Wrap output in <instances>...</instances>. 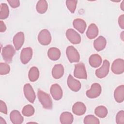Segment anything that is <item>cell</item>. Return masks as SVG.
I'll list each match as a JSON object with an SVG mask.
<instances>
[{"mask_svg": "<svg viewBox=\"0 0 124 124\" xmlns=\"http://www.w3.org/2000/svg\"><path fill=\"white\" fill-rule=\"evenodd\" d=\"M37 97L44 108L46 109L52 108V101L49 94L40 89L37 91Z\"/></svg>", "mask_w": 124, "mask_h": 124, "instance_id": "cell-1", "label": "cell"}, {"mask_svg": "<svg viewBox=\"0 0 124 124\" xmlns=\"http://www.w3.org/2000/svg\"><path fill=\"white\" fill-rule=\"evenodd\" d=\"M15 52V49L13 46L11 45L5 46L3 47L1 52V55L3 60L6 62L10 63L12 61V59Z\"/></svg>", "mask_w": 124, "mask_h": 124, "instance_id": "cell-2", "label": "cell"}, {"mask_svg": "<svg viewBox=\"0 0 124 124\" xmlns=\"http://www.w3.org/2000/svg\"><path fill=\"white\" fill-rule=\"evenodd\" d=\"M67 58L70 63L79 62L80 55L78 50L72 46H68L66 50Z\"/></svg>", "mask_w": 124, "mask_h": 124, "instance_id": "cell-3", "label": "cell"}, {"mask_svg": "<svg viewBox=\"0 0 124 124\" xmlns=\"http://www.w3.org/2000/svg\"><path fill=\"white\" fill-rule=\"evenodd\" d=\"M74 76L75 78L79 79H87V72L83 63L79 62L75 64Z\"/></svg>", "mask_w": 124, "mask_h": 124, "instance_id": "cell-4", "label": "cell"}, {"mask_svg": "<svg viewBox=\"0 0 124 124\" xmlns=\"http://www.w3.org/2000/svg\"><path fill=\"white\" fill-rule=\"evenodd\" d=\"M38 40L42 45H48L51 41V36L50 32L47 29L41 30L38 34Z\"/></svg>", "mask_w": 124, "mask_h": 124, "instance_id": "cell-5", "label": "cell"}, {"mask_svg": "<svg viewBox=\"0 0 124 124\" xmlns=\"http://www.w3.org/2000/svg\"><path fill=\"white\" fill-rule=\"evenodd\" d=\"M102 92L101 85L98 83H94L91 85V89L87 90L86 93L87 96L91 99L98 97Z\"/></svg>", "mask_w": 124, "mask_h": 124, "instance_id": "cell-6", "label": "cell"}, {"mask_svg": "<svg viewBox=\"0 0 124 124\" xmlns=\"http://www.w3.org/2000/svg\"><path fill=\"white\" fill-rule=\"evenodd\" d=\"M110 63L107 60H105L101 67L95 70V75L99 78H103L106 77L109 72Z\"/></svg>", "mask_w": 124, "mask_h": 124, "instance_id": "cell-7", "label": "cell"}, {"mask_svg": "<svg viewBox=\"0 0 124 124\" xmlns=\"http://www.w3.org/2000/svg\"><path fill=\"white\" fill-rule=\"evenodd\" d=\"M66 36L73 44H78L81 42V37L79 33L73 29H69L66 31Z\"/></svg>", "mask_w": 124, "mask_h": 124, "instance_id": "cell-8", "label": "cell"}, {"mask_svg": "<svg viewBox=\"0 0 124 124\" xmlns=\"http://www.w3.org/2000/svg\"><path fill=\"white\" fill-rule=\"evenodd\" d=\"M112 72L116 75L122 74L124 72V60L122 59L115 60L111 65Z\"/></svg>", "mask_w": 124, "mask_h": 124, "instance_id": "cell-9", "label": "cell"}, {"mask_svg": "<svg viewBox=\"0 0 124 124\" xmlns=\"http://www.w3.org/2000/svg\"><path fill=\"white\" fill-rule=\"evenodd\" d=\"M23 92L26 99L30 103H33L36 98V95L30 83H26L24 85Z\"/></svg>", "mask_w": 124, "mask_h": 124, "instance_id": "cell-10", "label": "cell"}, {"mask_svg": "<svg viewBox=\"0 0 124 124\" xmlns=\"http://www.w3.org/2000/svg\"><path fill=\"white\" fill-rule=\"evenodd\" d=\"M32 49L30 47H25L22 49L20 53V60L21 62L26 64L31 60L32 56Z\"/></svg>", "mask_w": 124, "mask_h": 124, "instance_id": "cell-11", "label": "cell"}, {"mask_svg": "<svg viewBox=\"0 0 124 124\" xmlns=\"http://www.w3.org/2000/svg\"><path fill=\"white\" fill-rule=\"evenodd\" d=\"M67 85L69 88L73 92H78L80 90L81 84L80 81L73 78L71 75H69L67 78Z\"/></svg>", "mask_w": 124, "mask_h": 124, "instance_id": "cell-12", "label": "cell"}, {"mask_svg": "<svg viewBox=\"0 0 124 124\" xmlns=\"http://www.w3.org/2000/svg\"><path fill=\"white\" fill-rule=\"evenodd\" d=\"M50 93L53 99L55 100H59L62 97V90L58 84L55 83L51 85L50 89Z\"/></svg>", "mask_w": 124, "mask_h": 124, "instance_id": "cell-13", "label": "cell"}, {"mask_svg": "<svg viewBox=\"0 0 124 124\" xmlns=\"http://www.w3.org/2000/svg\"><path fill=\"white\" fill-rule=\"evenodd\" d=\"M25 40L24 34L23 32H17L13 37V41L16 50H19L23 46Z\"/></svg>", "mask_w": 124, "mask_h": 124, "instance_id": "cell-14", "label": "cell"}, {"mask_svg": "<svg viewBox=\"0 0 124 124\" xmlns=\"http://www.w3.org/2000/svg\"><path fill=\"white\" fill-rule=\"evenodd\" d=\"M86 111V106L81 102H77L72 106V111L76 115H82L84 114Z\"/></svg>", "mask_w": 124, "mask_h": 124, "instance_id": "cell-15", "label": "cell"}, {"mask_svg": "<svg viewBox=\"0 0 124 124\" xmlns=\"http://www.w3.org/2000/svg\"><path fill=\"white\" fill-rule=\"evenodd\" d=\"M10 119L13 124H21L24 121L23 117L17 110H13L11 112Z\"/></svg>", "mask_w": 124, "mask_h": 124, "instance_id": "cell-16", "label": "cell"}, {"mask_svg": "<svg viewBox=\"0 0 124 124\" xmlns=\"http://www.w3.org/2000/svg\"><path fill=\"white\" fill-rule=\"evenodd\" d=\"M73 26L78 31L81 33H83L86 29V22L81 18H76L73 21Z\"/></svg>", "mask_w": 124, "mask_h": 124, "instance_id": "cell-17", "label": "cell"}, {"mask_svg": "<svg viewBox=\"0 0 124 124\" xmlns=\"http://www.w3.org/2000/svg\"><path fill=\"white\" fill-rule=\"evenodd\" d=\"M114 97L115 101L119 103H122L124 100V85H121L117 87L114 92Z\"/></svg>", "mask_w": 124, "mask_h": 124, "instance_id": "cell-18", "label": "cell"}, {"mask_svg": "<svg viewBox=\"0 0 124 124\" xmlns=\"http://www.w3.org/2000/svg\"><path fill=\"white\" fill-rule=\"evenodd\" d=\"M64 72L63 65L61 64H57L54 66L52 70V75L55 79H59L62 78Z\"/></svg>", "mask_w": 124, "mask_h": 124, "instance_id": "cell-19", "label": "cell"}, {"mask_svg": "<svg viewBox=\"0 0 124 124\" xmlns=\"http://www.w3.org/2000/svg\"><path fill=\"white\" fill-rule=\"evenodd\" d=\"M106 44V39L102 36H99L93 42L94 47L97 51H100L103 50L105 48Z\"/></svg>", "mask_w": 124, "mask_h": 124, "instance_id": "cell-20", "label": "cell"}, {"mask_svg": "<svg viewBox=\"0 0 124 124\" xmlns=\"http://www.w3.org/2000/svg\"><path fill=\"white\" fill-rule=\"evenodd\" d=\"M98 29L97 26L94 23L91 24L86 31V36L90 39L96 38L98 35Z\"/></svg>", "mask_w": 124, "mask_h": 124, "instance_id": "cell-21", "label": "cell"}, {"mask_svg": "<svg viewBox=\"0 0 124 124\" xmlns=\"http://www.w3.org/2000/svg\"><path fill=\"white\" fill-rule=\"evenodd\" d=\"M60 120L62 124H71L73 122L74 116L69 112H63L60 115Z\"/></svg>", "mask_w": 124, "mask_h": 124, "instance_id": "cell-22", "label": "cell"}, {"mask_svg": "<svg viewBox=\"0 0 124 124\" xmlns=\"http://www.w3.org/2000/svg\"><path fill=\"white\" fill-rule=\"evenodd\" d=\"M102 59L100 55L97 54L92 55L89 59V63L90 65L94 68L99 67L102 63Z\"/></svg>", "mask_w": 124, "mask_h": 124, "instance_id": "cell-23", "label": "cell"}, {"mask_svg": "<svg viewBox=\"0 0 124 124\" xmlns=\"http://www.w3.org/2000/svg\"><path fill=\"white\" fill-rule=\"evenodd\" d=\"M48 58L52 61H57L59 59L61 56V51L57 47H51L47 51Z\"/></svg>", "mask_w": 124, "mask_h": 124, "instance_id": "cell-24", "label": "cell"}, {"mask_svg": "<svg viewBox=\"0 0 124 124\" xmlns=\"http://www.w3.org/2000/svg\"><path fill=\"white\" fill-rule=\"evenodd\" d=\"M28 77L31 82H35L38 80L39 77V71L37 67L33 66L29 71Z\"/></svg>", "mask_w": 124, "mask_h": 124, "instance_id": "cell-25", "label": "cell"}, {"mask_svg": "<svg viewBox=\"0 0 124 124\" xmlns=\"http://www.w3.org/2000/svg\"><path fill=\"white\" fill-rule=\"evenodd\" d=\"M48 8V4L45 0H39L36 6V9L37 12L39 14H44L47 11Z\"/></svg>", "mask_w": 124, "mask_h": 124, "instance_id": "cell-26", "label": "cell"}, {"mask_svg": "<svg viewBox=\"0 0 124 124\" xmlns=\"http://www.w3.org/2000/svg\"><path fill=\"white\" fill-rule=\"evenodd\" d=\"M9 15V10L7 4L2 3L0 5V19H5Z\"/></svg>", "mask_w": 124, "mask_h": 124, "instance_id": "cell-27", "label": "cell"}, {"mask_svg": "<svg viewBox=\"0 0 124 124\" xmlns=\"http://www.w3.org/2000/svg\"><path fill=\"white\" fill-rule=\"evenodd\" d=\"M108 109L107 108L104 106H99L97 107L94 110L95 114L101 118H105L108 114Z\"/></svg>", "mask_w": 124, "mask_h": 124, "instance_id": "cell-28", "label": "cell"}, {"mask_svg": "<svg viewBox=\"0 0 124 124\" xmlns=\"http://www.w3.org/2000/svg\"><path fill=\"white\" fill-rule=\"evenodd\" d=\"M35 109L31 105H27L23 107L22 110V113L24 116L30 117L34 114Z\"/></svg>", "mask_w": 124, "mask_h": 124, "instance_id": "cell-29", "label": "cell"}, {"mask_svg": "<svg viewBox=\"0 0 124 124\" xmlns=\"http://www.w3.org/2000/svg\"><path fill=\"white\" fill-rule=\"evenodd\" d=\"M84 123L85 124H99V120L93 115H88L84 119Z\"/></svg>", "mask_w": 124, "mask_h": 124, "instance_id": "cell-30", "label": "cell"}, {"mask_svg": "<svg viewBox=\"0 0 124 124\" xmlns=\"http://www.w3.org/2000/svg\"><path fill=\"white\" fill-rule=\"evenodd\" d=\"M78 1L75 0H67L66 1V5L68 9L72 13H74L76 10Z\"/></svg>", "mask_w": 124, "mask_h": 124, "instance_id": "cell-31", "label": "cell"}, {"mask_svg": "<svg viewBox=\"0 0 124 124\" xmlns=\"http://www.w3.org/2000/svg\"><path fill=\"white\" fill-rule=\"evenodd\" d=\"M10 71V67L9 64L6 62L0 63V74L5 75L8 74Z\"/></svg>", "mask_w": 124, "mask_h": 124, "instance_id": "cell-32", "label": "cell"}, {"mask_svg": "<svg viewBox=\"0 0 124 124\" xmlns=\"http://www.w3.org/2000/svg\"><path fill=\"white\" fill-rule=\"evenodd\" d=\"M116 122L117 124H124V111H119L116 116Z\"/></svg>", "mask_w": 124, "mask_h": 124, "instance_id": "cell-33", "label": "cell"}, {"mask_svg": "<svg viewBox=\"0 0 124 124\" xmlns=\"http://www.w3.org/2000/svg\"><path fill=\"white\" fill-rule=\"evenodd\" d=\"M7 1L13 8H16L20 6V1L18 0H8Z\"/></svg>", "mask_w": 124, "mask_h": 124, "instance_id": "cell-34", "label": "cell"}, {"mask_svg": "<svg viewBox=\"0 0 124 124\" xmlns=\"http://www.w3.org/2000/svg\"><path fill=\"white\" fill-rule=\"evenodd\" d=\"M0 111L4 114H7V108L6 104L2 100L0 101Z\"/></svg>", "mask_w": 124, "mask_h": 124, "instance_id": "cell-35", "label": "cell"}, {"mask_svg": "<svg viewBox=\"0 0 124 124\" xmlns=\"http://www.w3.org/2000/svg\"><path fill=\"white\" fill-rule=\"evenodd\" d=\"M118 24L120 28L124 29V15H121L118 18Z\"/></svg>", "mask_w": 124, "mask_h": 124, "instance_id": "cell-36", "label": "cell"}, {"mask_svg": "<svg viewBox=\"0 0 124 124\" xmlns=\"http://www.w3.org/2000/svg\"><path fill=\"white\" fill-rule=\"evenodd\" d=\"M6 30V26L3 21L2 20L0 21V31L1 32H4Z\"/></svg>", "mask_w": 124, "mask_h": 124, "instance_id": "cell-37", "label": "cell"}, {"mask_svg": "<svg viewBox=\"0 0 124 124\" xmlns=\"http://www.w3.org/2000/svg\"><path fill=\"white\" fill-rule=\"evenodd\" d=\"M0 124H6V122H5V120L3 118H2L1 117H0Z\"/></svg>", "mask_w": 124, "mask_h": 124, "instance_id": "cell-38", "label": "cell"}, {"mask_svg": "<svg viewBox=\"0 0 124 124\" xmlns=\"http://www.w3.org/2000/svg\"><path fill=\"white\" fill-rule=\"evenodd\" d=\"M120 7H121V9H122V11H124V0H123L121 4V5H120Z\"/></svg>", "mask_w": 124, "mask_h": 124, "instance_id": "cell-39", "label": "cell"}, {"mask_svg": "<svg viewBox=\"0 0 124 124\" xmlns=\"http://www.w3.org/2000/svg\"><path fill=\"white\" fill-rule=\"evenodd\" d=\"M120 37L122 39V40L123 41H124V31H122V33H121V35H120Z\"/></svg>", "mask_w": 124, "mask_h": 124, "instance_id": "cell-40", "label": "cell"}]
</instances>
